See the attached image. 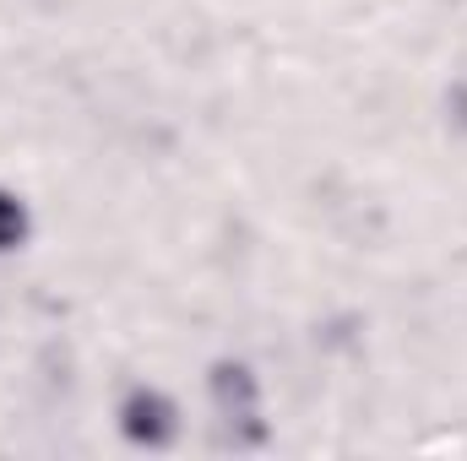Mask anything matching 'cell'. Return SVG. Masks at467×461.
Segmentation results:
<instances>
[{
	"mask_svg": "<svg viewBox=\"0 0 467 461\" xmlns=\"http://www.w3.org/2000/svg\"><path fill=\"white\" fill-rule=\"evenodd\" d=\"M169 407H163V396H152V391H136L130 402H125V435L130 440H141V446H163L169 440Z\"/></svg>",
	"mask_w": 467,
	"mask_h": 461,
	"instance_id": "1",
	"label": "cell"
}]
</instances>
